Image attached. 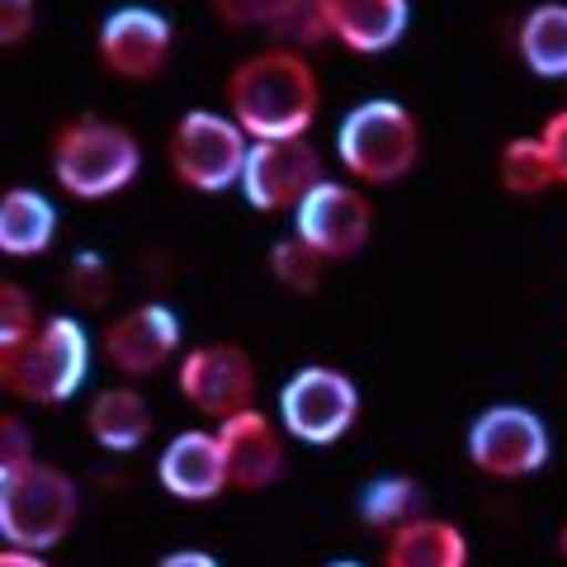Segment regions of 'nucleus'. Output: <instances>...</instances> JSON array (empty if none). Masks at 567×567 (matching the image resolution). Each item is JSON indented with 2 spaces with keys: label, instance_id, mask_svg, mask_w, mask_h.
<instances>
[{
  "label": "nucleus",
  "instance_id": "obj_32",
  "mask_svg": "<svg viewBox=\"0 0 567 567\" xmlns=\"http://www.w3.org/2000/svg\"><path fill=\"white\" fill-rule=\"evenodd\" d=\"M0 567H52L48 554H29V548H6L0 554Z\"/></svg>",
  "mask_w": 567,
  "mask_h": 567
},
{
  "label": "nucleus",
  "instance_id": "obj_34",
  "mask_svg": "<svg viewBox=\"0 0 567 567\" xmlns=\"http://www.w3.org/2000/svg\"><path fill=\"white\" fill-rule=\"evenodd\" d=\"M327 567H364V563H350V558H341V563H327Z\"/></svg>",
  "mask_w": 567,
  "mask_h": 567
},
{
  "label": "nucleus",
  "instance_id": "obj_4",
  "mask_svg": "<svg viewBox=\"0 0 567 567\" xmlns=\"http://www.w3.org/2000/svg\"><path fill=\"white\" fill-rule=\"evenodd\" d=\"M336 156L360 185H398L421 162V123L398 100H364L336 128Z\"/></svg>",
  "mask_w": 567,
  "mask_h": 567
},
{
  "label": "nucleus",
  "instance_id": "obj_29",
  "mask_svg": "<svg viewBox=\"0 0 567 567\" xmlns=\"http://www.w3.org/2000/svg\"><path fill=\"white\" fill-rule=\"evenodd\" d=\"M33 24H39V6L33 0H0V43L6 48L24 43Z\"/></svg>",
  "mask_w": 567,
  "mask_h": 567
},
{
  "label": "nucleus",
  "instance_id": "obj_11",
  "mask_svg": "<svg viewBox=\"0 0 567 567\" xmlns=\"http://www.w3.org/2000/svg\"><path fill=\"white\" fill-rule=\"evenodd\" d=\"M322 181H327L322 152L308 137L251 142V156H246V171H241V194L256 213H284L303 204Z\"/></svg>",
  "mask_w": 567,
  "mask_h": 567
},
{
  "label": "nucleus",
  "instance_id": "obj_26",
  "mask_svg": "<svg viewBox=\"0 0 567 567\" xmlns=\"http://www.w3.org/2000/svg\"><path fill=\"white\" fill-rule=\"evenodd\" d=\"M39 312H33V298L20 284H0V354L20 350L33 331H39Z\"/></svg>",
  "mask_w": 567,
  "mask_h": 567
},
{
  "label": "nucleus",
  "instance_id": "obj_6",
  "mask_svg": "<svg viewBox=\"0 0 567 567\" xmlns=\"http://www.w3.org/2000/svg\"><path fill=\"white\" fill-rule=\"evenodd\" d=\"M175 181L194 194H223L241 185L246 156H251V137L241 133V123L233 114H213V110H189L175 118L171 142H166Z\"/></svg>",
  "mask_w": 567,
  "mask_h": 567
},
{
  "label": "nucleus",
  "instance_id": "obj_14",
  "mask_svg": "<svg viewBox=\"0 0 567 567\" xmlns=\"http://www.w3.org/2000/svg\"><path fill=\"white\" fill-rule=\"evenodd\" d=\"M284 425L265 416L260 406L218 425L223 458H227V487L233 492H265L289 473V450H284Z\"/></svg>",
  "mask_w": 567,
  "mask_h": 567
},
{
  "label": "nucleus",
  "instance_id": "obj_9",
  "mask_svg": "<svg viewBox=\"0 0 567 567\" xmlns=\"http://www.w3.org/2000/svg\"><path fill=\"white\" fill-rule=\"evenodd\" d=\"M175 388H181V398L199 416L223 425L256 406V364H251V354L233 341L194 346L181 354V364H175Z\"/></svg>",
  "mask_w": 567,
  "mask_h": 567
},
{
  "label": "nucleus",
  "instance_id": "obj_7",
  "mask_svg": "<svg viewBox=\"0 0 567 567\" xmlns=\"http://www.w3.org/2000/svg\"><path fill=\"white\" fill-rule=\"evenodd\" d=\"M548 454H554V440H548L544 416L520 402H496L468 425V458L492 483L535 477L548 464Z\"/></svg>",
  "mask_w": 567,
  "mask_h": 567
},
{
  "label": "nucleus",
  "instance_id": "obj_1",
  "mask_svg": "<svg viewBox=\"0 0 567 567\" xmlns=\"http://www.w3.org/2000/svg\"><path fill=\"white\" fill-rule=\"evenodd\" d=\"M317 104H322L317 71L293 48H265L256 58L237 62L227 76V110L251 142L308 137Z\"/></svg>",
  "mask_w": 567,
  "mask_h": 567
},
{
  "label": "nucleus",
  "instance_id": "obj_31",
  "mask_svg": "<svg viewBox=\"0 0 567 567\" xmlns=\"http://www.w3.org/2000/svg\"><path fill=\"white\" fill-rule=\"evenodd\" d=\"M156 567H223L213 554H204V548H175V554L156 558Z\"/></svg>",
  "mask_w": 567,
  "mask_h": 567
},
{
  "label": "nucleus",
  "instance_id": "obj_23",
  "mask_svg": "<svg viewBox=\"0 0 567 567\" xmlns=\"http://www.w3.org/2000/svg\"><path fill=\"white\" fill-rule=\"evenodd\" d=\"M265 29L275 33V48L308 52V48H317L322 39H331V29H327V0H279Z\"/></svg>",
  "mask_w": 567,
  "mask_h": 567
},
{
  "label": "nucleus",
  "instance_id": "obj_8",
  "mask_svg": "<svg viewBox=\"0 0 567 567\" xmlns=\"http://www.w3.org/2000/svg\"><path fill=\"white\" fill-rule=\"evenodd\" d=\"M360 421V388L346 369L303 364L279 388V425L303 445H336Z\"/></svg>",
  "mask_w": 567,
  "mask_h": 567
},
{
  "label": "nucleus",
  "instance_id": "obj_5",
  "mask_svg": "<svg viewBox=\"0 0 567 567\" xmlns=\"http://www.w3.org/2000/svg\"><path fill=\"white\" fill-rule=\"evenodd\" d=\"M81 516V492L58 464H29L24 473L0 477V535L10 548L48 554L58 548Z\"/></svg>",
  "mask_w": 567,
  "mask_h": 567
},
{
  "label": "nucleus",
  "instance_id": "obj_20",
  "mask_svg": "<svg viewBox=\"0 0 567 567\" xmlns=\"http://www.w3.org/2000/svg\"><path fill=\"white\" fill-rule=\"evenodd\" d=\"M516 48L525 66L544 81H567V6L563 0H548L535 6L516 29Z\"/></svg>",
  "mask_w": 567,
  "mask_h": 567
},
{
  "label": "nucleus",
  "instance_id": "obj_2",
  "mask_svg": "<svg viewBox=\"0 0 567 567\" xmlns=\"http://www.w3.org/2000/svg\"><path fill=\"white\" fill-rule=\"evenodd\" d=\"M91 374V331L76 317H43L20 350L0 354V383L10 398L33 406H62Z\"/></svg>",
  "mask_w": 567,
  "mask_h": 567
},
{
  "label": "nucleus",
  "instance_id": "obj_21",
  "mask_svg": "<svg viewBox=\"0 0 567 567\" xmlns=\"http://www.w3.org/2000/svg\"><path fill=\"white\" fill-rule=\"evenodd\" d=\"M421 516V487L412 483L406 473H383V477H369L360 487V520L369 529H379L388 539L393 529H402L406 520Z\"/></svg>",
  "mask_w": 567,
  "mask_h": 567
},
{
  "label": "nucleus",
  "instance_id": "obj_15",
  "mask_svg": "<svg viewBox=\"0 0 567 567\" xmlns=\"http://www.w3.org/2000/svg\"><path fill=\"white\" fill-rule=\"evenodd\" d=\"M156 483H162L175 502H213L227 492V458L218 431H181L156 458Z\"/></svg>",
  "mask_w": 567,
  "mask_h": 567
},
{
  "label": "nucleus",
  "instance_id": "obj_13",
  "mask_svg": "<svg viewBox=\"0 0 567 567\" xmlns=\"http://www.w3.org/2000/svg\"><path fill=\"white\" fill-rule=\"evenodd\" d=\"M100 62L123 81H152L162 76L175 48V29L162 10L152 6H123L100 24Z\"/></svg>",
  "mask_w": 567,
  "mask_h": 567
},
{
  "label": "nucleus",
  "instance_id": "obj_10",
  "mask_svg": "<svg viewBox=\"0 0 567 567\" xmlns=\"http://www.w3.org/2000/svg\"><path fill=\"white\" fill-rule=\"evenodd\" d=\"M293 237H303L322 260H350L374 237V204L346 181H322L293 208Z\"/></svg>",
  "mask_w": 567,
  "mask_h": 567
},
{
  "label": "nucleus",
  "instance_id": "obj_16",
  "mask_svg": "<svg viewBox=\"0 0 567 567\" xmlns=\"http://www.w3.org/2000/svg\"><path fill=\"white\" fill-rule=\"evenodd\" d=\"M412 20V6L406 0H327V29L331 39L360 52V58H374L388 52Z\"/></svg>",
  "mask_w": 567,
  "mask_h": 567
},
{
  "label": "nucleus",
  "instance_id": "obj_28",
  "mask_svg": "<svg viewBox=\"0 0 567 567\" xmlns=\"http://www.w3.org/2000/svg\"><path fill=\"white\" fill-rule=\"evenodd\" d=\"M208 6L227 29H256V24H270L279 0H208Z\"/></svg>",
  "mask_w": 567,
  "mask_h": 567
},
{
  "label": "nucleus",
  "instance_id": "obj_12",
  "mask_svg": "<svg viewBox=\"0 0 567 567\" xmlns=\"http://www.w3.org/2000/svg\"><path fill=\"white\" fill-rule=\"evenodd\" d=\"M100 354L123 379H147L181 354V317L166 303H137L100 331Z\"/></svg>",
  "mask_w": 567,
  "mask_h": 567
},
{
  "label": "nucleus",
  "instance_id": "obj_3",
  "mask_svg": "<svg viewBox=\"0 0 567 567\" xmlns=\"http://www.w3.org/2000/svg\"><path fill=\"white\" fill-rule=\"evenodd\" d=\"M142 171L137 137L110 118H71L52 133V175L71 199H114Z\"/></svg>",
  "mask_w": 567,
  "mask_h": 567
},
{
  "label": "nucleus",
  "instance_id": "obj_22",
  "mask_svg": "<svg viewBox=\"0 0 567 567\" xmlns=\"http://www.w3.org/2000/svg\"><path fill=\"white\" fill-rule=\"evenodd\" d=\"M496 181H502L506 194H516V199H535L548 185H558V175L539 137H516L496 156Z\"/></svg>",
  "mask_w": 567,
  "mask_h": 567
},
{
  "label": "nucleus",
  "instance_id": "obj_30",
  "mask_svg": "<svg viewBox=\"0 0 567 567\" xmlns=\"http://www.w3.org/2000/svg\"><path fill=\"white\" fill-rule=\"evenodd\" d=\"M539 142H544L548 162H554V175H558V185L567 189V110H554V114L544 118V128H539Z\"/></svg>",
  "mask_w": 567,
  "mask_h": 567
},
{
  "label": "nucleus",
  "instance_id": "obj_27",
  "mask_svg": "<svg viewBox=\"0 0 567 567\" xmlns=\"http://www.w3.org/2000/svg\"><path fill=\"white\" fill-rule=\"evenodd\" d=\"M29 464H39V458H33V445H29V425L20 416H6L0 421V477L24 473Z\"/></svg>",
  "mask_w": 567,
  "mask_h": 567
},
{
  "label": "nucleus",
  "instance_id": "obj_17",
  "mask_svg": "<svg viewBox=\"0 0 567 567\" xmlns=\"http://www.w3.org/2000/svg\"><path fill=\"white\" fill-rule=\"evenodd\" d=\"M383 567H468V539L445 516H416L383 539Z\"/></svg>",
  "mask_w": 567,
  "mask_h": 567
},
{
  "label": "nucleus",
  "instance_id": "obj_25",
  "mask_svg": "<svg viewBox=\"0 0 567 567\" xmlns=\"http://www.w3.org/2000/svg\"><path fill=\"white\" fill-rule=\"evenodd\" d=\"M66 293L76 298L81 308H104L110 303V293H114V270H110V260L95 256V251H85L66 265Z\"/></svg>",
  "mask_w": 567,
  "mask_h": 567
},
{
  "label": "nucleus",
  "instance_id": "obj_18",
  "mask_svg": "<svg viewBox=\"0 0 567 567\" xmlns=\"http://www.w3.org/2000/svg\"><path fill=\"white\" fill-rule=\"evenodd\" d=\"M85 431H91L100 450L133 454L152 435V406L137 388H104V393H95L91 412H85Z\"/></svg>",
  "mask_w": 567,
  "mask_h": 567
},
{
  "label": "nucleus",
  "instance_id": "obj_24",
  "mask_svg": "<svg viewBox=\"0 0 567 567\" xmlns=\"http://www.w3.org/2000/svg\"><path fill=\"white\" fill-rule=\"evenodd\" d=\"M327 265L331 260L317 256L303 237H279L270 246V275H275L279 289H289V293H317L322 289Z\"/></svg>",
  "mask_w": 567,
  "mask_h": 567
},
{
  "label": "nucleus",
  "instance_id": "obj_33",
  "mask_svg": "<svg viewBox=\"0 0 567 567\" xmlns=\"http://www.w3.org/2000/svg\"><path fill=\"white\" fill-rule=\"evenodd\" d=\"M558 548H563V558H567V520H563V535H558Z\"/></svg>",
  "mask_w": 567,
  "mask_h": 567
},
{
  "label": "nucleus",
  "instance_id": "obj_19",
  "mask_svg": "<svg viewBox=\"0 0 567 567\" xmlns=\"http://www.w3.org/2000/svg\"><path fill=\"white\" fill-rule=\"evenodd\" d=\"M58 241V208L39 189H6L0 194V251L33 260Z\"/></svg>",
  "mask_w": 567,
  "mask_h": 567
}]
</instances>
